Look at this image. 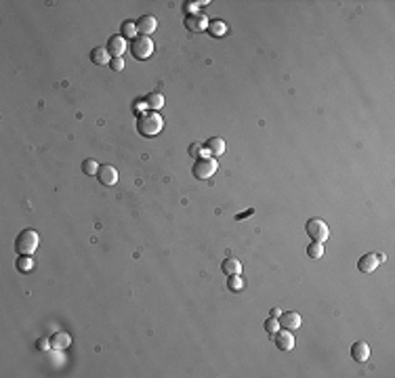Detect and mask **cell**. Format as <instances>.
I'll return each instance as SVG.
<instances>
[{
  "instance_id": "d6986e66",
  "label": "cell",
  "mask_w": 395,
  "mask_h": 378,
  "mask_svg": "<svg viewBox=\"0 0 395 378\" xmlns=\"http://www.w3.org/2000/svg\"><path fill=\"white\" fill-rule=\"evenodd\" d=\"M120 36L122 38H137V25L133 21H122V25H120Z\"/></svg>"
},
{
  "instance_id": "ba28073f",
  "label": "cell",
  "mask_w": 395,
  "mask_h": 378,
  "mask_svg": "<svg viewBox=\"0 0 395 378\" xmlns=\"http://www.w3.org/2000/svg\"><path fill=\"white\" fill-rule=\"evenodd\" d=\"M273 341H275V347L280 349V351H290V349L294 347V336L286 328H280L273 334Z\"/></svg>"
},
{
  "instance_id": "44dd1931",
  "label": "cell",
  "mask_w": 395,
  "mask_h": 378,
  "mask_svg": "<svg viewBox=\"0 0 395 378\" xmlns=\"http://www.w3.org/2000/svg\"><path fill=\"white\" fill-rule=\"evenodd\" d=\"M208 32L215 38H219V36H223L225 32H227V27H225L223 21H208Z\"/></svg>"
},
{
  "instance_id": "3957f363",
  "label": "cell",
  "mask_w": 395,
  "mask_h": 378,
  "mask_svg": "<svg viewBox=\"0 0 395 378\" xmlns=\"http://www.w3.org/2000/svg\"><path fill=\"white\" fill-rule=\"evenodd\" d=\"M153 53V42L149 36H137L131 40V55L135 59H149Z\"/></svg>"
},
{
  "instance_id": "52a82bcc",
  "label": "cell",
  "mask_w": 395,
  "mask_h": 378,
  "mask_svg": "<svg viewBox=\"0 0 395 378\" xmlns=\"http://www.w3.org/2000/svg\"><path fill=\"white\" fill-rule=\"evenodd\" d=\"M97 179H99V183H101V185L111 187V185L118 183V171L111 164H103V166H99Z\"/></svg>"
},
{
  "instance_id": "5bb4252c",
  "label": "cell",
  "mask_w": 395,
  "mask_h": 378,
  "mask_svg": "<svg viewBox=\"0 0 395 378\" xmlns=\"http://www.w3.org/2000/svg\"><path fill=\"white\" fill-rule=\"evenodd\" d=\"M221 271L227 277L229 275H240V273H242V263H240L238 259H233V257H227L221 263Z\"/></svg>"
},
{
  "instance_id": "7402d4cb",
  "label": "cell",
  "mask_w": 395,
  "mask_h": 378,
  "mask_svg": "<svg viewBox=\"0 0 395 378\" xmlns=\"http://www.w3.org/2000/svg\"><path fill=\"white\" fill-rule=\"evenodd\" d=\"M17 269H19L21 273H30V271L34 269V261H32L30 257H19V259H17Z\"/></svg>"
},
{
  "instance_id": "4316f807",
  "label": "cell",
  "mask_w": 395,
  "mask_h": 378,
  "mask_svg": "<svg viewBox=\"0 0 395 378\" xmlns=\"http://www.w3.org/2000/svg\"><path fill=\"white\" fill-rule=\"evenodd\" d=\"M135 111H137L139 116H141V114H145V111H147V101H145V99L137 101V103H135Z\"/></svg>"
},
{
  "instance_id": "603a6c76",
  "label": "cell",
  "mask_w": 395,
  "mask_h": 378,
  "mask_svg": "<svg viewBox=\"0 0 395 378\" xmlns=\"http://www.w3.org/2000/svg\"><path fill=\"white\" fill-rule=\"evenodd\" d=\"M82 173L84 175H89V177H97V173H99V166H97V162L95 160H84L82 162Z\"/></svg>"
},
{
  "instance_id": "cb8c5ba5",
  "label": "cell",
  "mask_w": 395,
  "mask_h": 378,
  "mask_svg": "<svg viewBox=\"0 0 395 378\" xmlns=\"http://www.w3.org/2000/svg\"><path fill=\"white\" fill-rule=\"evenodd\" d=\"M242 277H240V275H229L227 277V288L229 290H233V292H240V290H242Z\"/></svg>"
},
{
  "instance_id": "ac0fdd59",
  "label": "cell",
  "mask_w": 395,
  "mask_h": 378,
  "mask_svg": "<svg viewBox=\"0 0 395 378\" xmlns=\"http://www.w3.org/2000/svg\"><path fill=\"white\" fill-rule=\"evenodd\" d=\"M145 101H147V107H151V111H158L164 107V95L160 93H149L145 97Z\"/></svg>"
},
{
  "instance_id": "8fae6325",
  "label": "cell",
  "mask_w": 395,
  "mask_h": 378,
  "mask_svg": "<svg viewBox=\"0 0 395 378\" xmlns=\"http://www.w3.org/2000/svg\"><path fill=\"white\" fill-rule=\"evenodd\" d=\"M135 25H137L139 36H149L158 27V21H156V17H153V15H143V17H139L135 21Z\"/></svg>"
},
{
  "instance_id": "f546056e",
  "label": "cell",
  "mask_w": 395,
  "mask_h": 378,
  "mask_svg": "<svg viewBox=\"0 0 395 378\" xmlns=\"http://www.w3.org/2000/svg\"><path fill=\"white\" fill-rule=\"evenodd\" d=\"M252 213H255V210H252V208H250V210H246V213H242V215H238L235 219H238V221H242V219H246V217H250Z\"/></svg>"
},
{
  "instance_id": "9a60e30c",
  "label": "cell",
  "mask_w": 395,
  "mask_h": 378,
  "mask_svg": "<svg viewBox=\"0 0 395 378\" xmlns=\"http://www.w3.org/2000/svg\"><path fill=\"white\" fill-rule=\"evenodd\" d=\"M204 149L208 151V156H223V151H225V141L221 137H213V139H208Z\"/></svg>"
},
{
  "instance_id": "2e32d148",
  "label": "cell",
  "mask_w": 395,
  "mask_h": 378,
  "mask_svg": "<svg viewBox=\"0 0 395 378\" xmlns=\"http://www.w3.org/2000/svg\"><path fill=\"white\" fill-rule=\"evenodd\" d=\"M69 345H72V339H69V334H65V332H57L51 336V349H55V351H63Z\"/></svg>"
},
{
  "instance_id": "484cf974",
  "label": "cell",
  "mask_w": 395,
  "mask_h": 378,
  "mask_svg": "<svg viewBox=\"0 0 395 378\" xmlns=\"http://www.w3.org/2000/svg\"><path fill=\"white\" fill-rule=\"evenodd\" d=\"M109 65H111V69H114V72H122V69H124V61H122V57H111Z\"/></svg>"
},
{
  "instance_id": "4dcf8cb0",
  "label": "cell",
  "mask_w": 395,
  "mask_h": 378,
  "mask_svg": "<svg viewBox=\"0 0 395 378\" xmlns=\"http://www.w3.org/2000/svg\"><path fill=\"white\" fill-rule=\"evenodd\" d=\"M280 315H282V309H278V307L271 309V313H269V317H280Z\"/></svg>"
},
{
  "instance_id": "7a4b0ae2",
  "label": "cell",
  "mask_w": 395,
  "mask_h": 378,
  "mask_svg": "<svg viewBox=\"0 0 395 378\" xmlns=\"http://www.w3.org/2000/svg\"><path fill=\"white\" fill-rule=\"evenodd\" d=\"M38 248V233L34 229H23L15 237V252L19 257H32Z\"/></svg>"
},
{
  "instance_id": "83f0119b",
  "label": "cell",
  "mask_w": 395,
  "mask_h": 378,
  "mask_svg": "<svg viewBox=\"0 0 395 378\" xmlns=\"http://www.w3.org/2000/svg\"><path fill=\"white\" fill-rule=\"evenodd\" d=\"M36 347L40 349V351H49V349H51V339H40Z\"/></svg>"
},
{
  "instance_id": "6da1fadb",
  "label": "cell",
  "mask_w": 395,
  "mask_h": 378,
  "mask_svg": "<svg viewBox=\"0 0 395 378\" xmlns=\"http://www.w3.org/2000/svg\"><path fill=\"white\" fill-rule=\"evenodd\" d=\"M164 126V120L160 118L158 111H145L137 118V133L141 137H156Z\"/></svg>"
},
{
  "instance_id": "277c9868",
  "label": "cell",
  "mask_w": 395,
  "mask_h": 378,
  "mask_svg": "<svg viewBox=\"0 0 395 378\" xmlns=\"http://www.w3.org/2000/svg\"><path fill=\"white\" fill-rule=\"evenodd\" d=\"M305 231L313 242H322V244H324V240H328V235H330L328 223L322 219H309L305 225Z\"/></svg>"
},
{
  "instance_id": "9c48e42d",
  "label": "cell",
  "mask_w": 395,
  "mask_h": 378,
  "mask_svg": "<svg viewBox=\"0 0 395 378\" xmlns=\"http://www.w3.org/2000/svg\"><path fill=\"white\" fill-rule=\"evenodd\" d=\"M185 27L189 32L198 34V32H204L208 27V19L202 15V13H193V15H187L185 17Z\"/></svg>"
},
{
  "instance_id": "8992f818",
  "label": "cell",
  "mask_w": 395,
  "mask_h": 378,
  "mask_svg": "<svg viewBox=\"0 0 395 378\" xmlns=\"http://www.w3.org/2000/svg\"><path fill=\"white\" fill-rule=\"evenodd\" d=\"M385 259H387L385 255H376V252L364 255V257H360V261H358V269H360V273H372V271L378 269L380 263H385Z\"/></svg>"
},
{
  "instance_id": "30bf717a",
  "label": "cell",
  "mask_w": 395,
  "mask_h": 378,
  "mask_svg": "<svg viewBox=\"0 0 395 378\" xmlns=\"http://www.w3.org/2000/svg\"><path fill=\"white\" fill-rule=\"evenodd\" d=\"M280 326L282 328H286V330H299L301 328V324H303V319H301V315L296 313V311H284L280 317Z\"/></svg>"
},
{
  "instance_id": "e0dca14e",
  "label": "cell",
  "mask_w": 395,
  "mask_h": 378,
  "mask_svg": "<svg viewBox=\"0 0 395 378\" xmlns=\"http://www.w3.org/2000/svg\"><path fill=\"white\" fill-rule=\"evenodd\" d=\"M91 61H93L95 65H107V63L111 61V55L107 53L105 47H95V49L91 51Z\"/></svg>"
},
{
  "instance_id": "4fadbf2b",
  "label": "cell",
  "mask_w": 395,
  "mask_h": 378,
  "mask_svg": "<svg viewBox=\"0 0 395 378\" xmlns=\"http://www.w3.org/2000/svg\"><path fill=\"white\" fill-rule=\"evenodd\" d=\"M351 357H353L356 361H368L370 357V347L366 345L364 341H358L351 345Z\"/></svg>"
},
{
  "instance_id": "7c38bea8",
  "label": "cell",
  "mask_w": 395,
  "mask_h": 378,
  "mask_svg": "<svg viewBox=\"0 0 395 378\" xmlns=\"http://www.w3.org/2000/svg\"><path fill=\"white\" fill-rule=\"evenodd\" d=\"M105 49H107V53L111 55V57H120V55H124V51H126V40L120 34H116V36H111L107 40Z\"/></svg>"
},
{
  "instance_id": "f1b7e54d",
  "label": "cell",
  "mask_w": 395,
  "mask_h": 378,
  "mask_svg": "<svg viewBox=\"0 0 395 378\" xmlns=\"http://www.w3.org/2000/svg\"><path fill=\"white\" fill-rule=\"evenodd\" d=\"M200 151H202V147L198 145V143H191V145H189V156H191V158H198V153H200Z\"/></svg>"
},
{
  "instance_id": "5b68a950",
  "label": "cell",
  "mask_w": 395,
  "mask_h": 378,
  "mask_svg": "<svg viewBox=\"0 0 395 378\" xmlns=\"http://www.w3.org/2000/svg\"><path fill=\"white\" fill-rule=\"evenodd\" d=\"M217 173V160L215 158H198L193 164V177L195 179H208Z\"/></svg>"
},
{
  "instance_id": "d4e9b609",
  "label": "cell",
  "mask_w": 395,
  "mask_h": 378,
  "mask_svg": "<svg viewBox=\"0 0 395 378\" xmlns=\"http://www.w3.org/2000/svg\"><path fill=\"white\" fill-rule=\"evenodd\" d=\"M280 328H282V326H280V319H278V317H267V319H265V330L269 332V334H275Z\"/></svg>"
},
{
  "instance_id": "ffe728a7",
  "label": "cell",
  "mask_w": 395,
  "mask_h": 378,
  "mask_svg": "<svg viewBox=\"0 0 395 378\" xmlns=\"http://www.w3.org/2000/svg\"><path fill=\"white\" fill-rule=\"evenodd\" d=\"M307 257L309 259H322L324 257V244L322 242H311L307 246Z\"/></svg>"
}]
</instances>
